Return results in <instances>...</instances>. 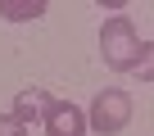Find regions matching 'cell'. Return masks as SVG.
<instances>
[{
	"label": "cell",
	"mask_w": 154,
	"mask_h": 136,
	"mask_svg": "<svg viewBox=\"0 0 154 136\" xmlns=\"http://www.w3.org/2000/svg\"><path fill=\"white\" fill-rule=\"evenodd\" d=\"M136 54H140V32L127 14H113L100 23V59L109 73H131L136 68Z\"/></svg>",
	"instance_id": "obj_1"
},
{
	"label": "cell",
	"mask_w": 154,
	"mask_h": 136,
	"mask_svg": "<svg viewBox=\"0 0 154 136\" xmlns=\"http://www.w3.org/2000/svg\"><path fill=\"white\" fill-rule=\"evenodd\" d=\"M127 122H131V95L122 86H104L86 109V127L100 131V136H118Z\"/></svg>",
	"instance_id": "obj_2"
},
{
	"label": "cell",
	"mask_w": 154,
	"mask_h": 136,
	"mask_svg": "<svg viewBox=\"0 0 154 136\" xmlns=\"http://www.w3.org/2000/svg\"><path fill=\"white\" fill-rule=\"evenodd\" d=\"M45 136H86V109L72 104V100H50L45 104V118H41Z\"/></svg>",
	"instance_id": "obj_3"
},
{
	"label": "cell",
	"mask_w": 154,
	"mask_h": 136,
	"mask_svg": "<svg viewBox=\"0 0 154 136\" xmlns=\"http://www.w3.org/2000/svg\"><path fill=\"white\" fill-rule=\"evenodd\" d=\"M54 95L45 91V86H27V91H18L14 95V109H9V118L27 131V127H36L41 118H45V104H50Z\"/></svg>",
	"instance_id": "obj_4"
},
{
	"label": "cell",
	"mask_w": 154,
	"mask_h": 136,
	"mask_svg": "<svg viewBox=\"0 0 154 136\" xmlns=\"http://www.w3.org/2000/svg\"><path fill=\"white\" fill-rule=\"evenodd\" d=\"M41 14H45V0H0L5 23H36Z\"/></svg>",
	"instance_id": "obj_5"
},
{
	"label": "cell",
	"mask_w": 154,
	"mask_h": 136,
	"mask_svg": "<svg viewBox=\"0 0 154 136\" xmlns=\"http://www.w3.org/2000/svg\"><path fill=\"white\" fill-rule=\"evenodd\" d=\"M131 73L140 77V86H154V41H140V54H136Z\"/></svg>",
	"instance_id": "obj_6"
},
{
	"label": "cell",
	"mask_w": 154,
	"mask_h": 136,
	"mask_svg": "<svg viewBox=\"0 0 154 136\" xmlns=\"http://www.w3.org/2000/svg\"><path fill=\"white\" fill-rule=\"evenodd\" d=\"M0 136H27V131H23V127H18L9 113H0Z\"/></svg>",
	"instance_id": "obj_7"
},
{
	"label": "cell",
	"mask_w": 154,
	"mask_h": 136,
	"mask_svg": "<svg viewBox=\"0 0 154 136\" xmlns=\"http://www.w3.org/2000/svg\"><path fill=\"white\" fill-rule=\"evenodd\" d=\"M27 136H32V131H27Z\"/></svg>",
	"instance_id": "obj_8"
}]
</instances>
